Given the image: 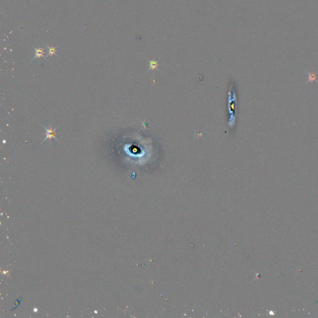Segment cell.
I'll list each match as a JSON object with an SVG mask.
<instances>
[{"label": "cell", "instance_id": "277c9868", "mask_svg": "<svg viewBox=\"0 0 318 318\" xmlns=\"http://www.w3.org/2000/svg\"><path fill=\"white\" fill-rule=\"evenodd\" d=\"M47 48H48V55H47V56H52L56 54V47L47 46Z\"/></svg>", "mask_w": 318, "mask_h": 318}, {"label": "cell", "instance_id": "7a4b0ae2", "mask_svg": "<svg viewBox=\"0 0 318 318\" xmlns=\"http://www.w3.org/2000/svg\"><path fill=\"white\" fill-rule=\"evenodd\" d=\"M34 50H35V56H34V57L33 58V59L32 60V61L34 60L35 59H37V58L40 59L41 57H43L45 59H46L44 55L45 52L44 50V49L41 48V47H39V48H35V47H34Z\"/></svg>", "mask_w": 318, "mask_h": 318}, {"label": "cell", "instance_id": "5b68a950", "mask_svg": "<svg viewBox=\"0 0 318 318\" xmlns=\"http://www.w3.org/2000/svg\"><path fill=\"white\" fill-rule=\"evenodd\" d=\"M159 66V64L157 62L155 61H154V60H150V69H155V68H157V67Z\"/></svg>", "mask_w": 318, "mask_h": 318}, {"label": "cell", "instance_id": "3957f363", "mask_svg": "<svg viewBox=\"0 0 318 318\" xmlns=\"http://www.w3.org/2000/svg\"><path fill=\"white\" fill-rule=\"evenodd\" d=\"M318 77L316 75V73H308V82H309L310 83H312L313 82H317V79Z\"/></svg>", "mask_w": 318, "mask_h": 318}, {"label": "cell", "instance_id": "6da1fadb", "mask_svg": "<svg viewBox=\"0 0 318 318\" xmlns=\"http://www.w3.org/2000/svg\"><path fill=\"white\" fill-rule=\"evenodd\" d=\"M59 126V125L57 127L55 128V129H52V126H50V127L49 128V129H47V128H46L45 127L43 126L44 129L46 131V132H45V139L43 140V141H42V143H43L44 142H45V140H47V139H49V140H51L52 139H55L56 140H57V141L59 142L58 139H57V138H56V137H55V136H56V132H55V131H56L57 129Z\"/></svg>", "mask_w": 318, "mask_h": 318}]
</instances>
